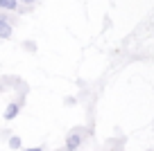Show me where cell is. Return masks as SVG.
Instances as JSON below:
<instances>
[{"label": "cell", "instance_id": "6", "mask_svg": "<svg viewBox=\"0 0 154 151\" xmlns=\"http://www.w3.org/2000/svg\"><path fill=\"white\" fill-rule=\"evenodd\" d=\"M27 151H43L41 147H34V149H27Z\"/></svg>", "mask_w": 154, "mask_h": 151}, {"label": "cell", "instance_id": "1", "mask_svg": "<svg viewBox=\"0 0 154 151\" xmlns=\"http://www.w3.org/2000/svg\"><path fill=\"white\" fill-rule=\"evenodd\" d=\"M0 38H11V25L0 18Z\"/></svg>", "mask_w": 154, "mask_h": 151}, {"label": "cell", "instance_id": "3", "mask_svg": "<svg viewBox=\"0 0 154 151\" xmlns=\"http://www.w3.org/2000/svg\"><path fill=\"white\" fill-rule=\"evenodd\" d=\"M16 115H18V106L9 104V106H7V111H5V120H14Z\"/></svg>", "mask_w": 154, "mask_h": 151}, {"label": "cell", "instance_id": "7", "mask_svg": "<svg viewBox=\"0 0 154 151\" xmlns=\"http://www.w3.org/2000/svg\"><path fill=\"white\" fill-rule=\"evenodd\" d=\"M20 2H25V5H32V2H34V0H20Z\"/></svg>", "mask_w": 154, "mask_h": 151}, {"label": "cell", "instance_id": "5", "mask_svg": "<svg viewBox=\"0 0 154 151\" xmlns=\"http://www.w3.org/2000/svg\"><path fill=\"white\" fill-rule=\"evenodd\" d=\"M9 147H11V149H18V147H20V138H18V135H14V138L9 140Z\"/></svg>", "mask_w": 154, "mask_h": 151}, {"label": "cell", "instance_id": "2", "mask_svg": "<svg viewBox=\"0 0 154 151\" xmlns=\"http://www.w3.org/2000/svg\"><path fill=\"white\" fill-rule=\"evenodd\" d=\"M79 142H82V138L77 135V133H72V135L68 138V142H66V144H68V151H75L77 147H79Z\"/></svg>", "mask_w": 154, "mask_h": 151}, {"label": "cell", "instance_id": "4", "mask_svg": "<svg viewBox=\"0 0 154 151\" xmlns=\"http://www.w3.org/2000/svg\"><path fill=\"white\" fill-rule=\"evenodd\" d=\"M18 2L16 0H0V9H16Z\"/></svg>", "mask_w": 154, "mask_h": 151}]
</instances>
